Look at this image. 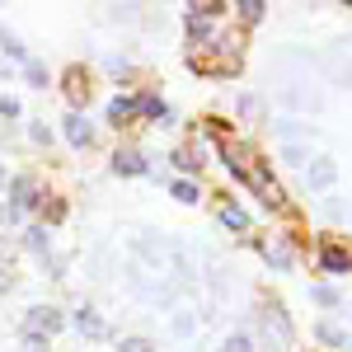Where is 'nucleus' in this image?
Returning <instances> with one entry per match:
<instances>
[{
  "mask_svg": "<svg viewBox=\"0 0 352 352\" xmlns=\"http://www.w3.org/2000/svg\"><path fill=\"white\" fill-rule=\"evenodd\" d=\"M333 179H338V164L333 160H315L305 169V184H310V188H333Z\"/></svg>",
  "mask_w": 352,
  "mask_h": 352,
  "instance_id": "nucleus-1",
  "label": "nucleus"
},
{
  "mask_svg": "<svg viewBox=\"0 0 352 352\" xmlns=\"http://www.w3.org/2000/svg\"><path fill=\"white\" fill-rule=\"evenodd\" d=\"M263 329H268V338L277 333V343H282V348L292 343V324H287V315H282L277 305H272V310H263Z\"/></svg>",
  "mask_w": 352,
  "mask_h": 352,
  "instance_id": "nucleus-2",
  "label": "nucleus"
},
{
  "mask_svg": "<svg viewBox=\"0 0 352 352\" xmlns=\"http://www.w3.org/2000/svg\"><path fill=\"white\" fill-rule=\"evenodd\" d=\"M66 141H71L76 151H85V146L94 141V132H89V122H85L80 113H71V118H66Z\"/></svg>",
  "mask_w": 352,
  "mask_h": 352,
  "instance_id": "nucleus-3",
  "label": "nucleus"
},
{
  "mask_svg": "<svg viewBox=\"0 0 352 352\" xmlns=\"http://www.w3.org/2000/svg\"><path fill=\"white\" fill-rule=\"evenodd\" d=\"M61 329V315L56 310H33L28 315V333H56Z\"/></svg>",
  "mask_w": 352,
  "mask_h": 352,
  "instance_id": "nucleus-4",
  "label": "nucleus"
},
{
  "mask_svg": "<svg viewBox=\"0 0 352 352\" xmlns=\"http://www.w3.org/2000/svg\"><path fill=\"white\" fill-rule=\"evenodd\" d=\"M76 329H80V333H89V338H104V333H109V329H104V320H99L94 310H76Z\"/></svg>",
  "mask_w": 352,
  "mask_h": 352,
  "instance_id": "nucleus-5",
  "label": "nucleus"
},
{
  "mask_svg": "<svg viewBox=\"0 0 352 352\" xmlns=\"http://www.w3.org/2000/svg\"><path fill=\"white\" fill-rule=\"evenodd\" d=\"M315 333H320V343H333V348H352V333H348V329H338V324H320Z\"/></svg>",
  "mask_w": 352,
  "mask_h": 352,
  "instance_id": "nucleus-6",
  "label": "nucleus"
},
{
  "mask_svg": "<svg viewBox=\"0 0 352 352\" xmlns=\"http://www.w3.org/2000/svg\"><path fill=\"white\" fill-rule=\"evenodd\" d=\"M113 169H118V174H146V160H141L136 151H122V155L113 160Z\"/></svg>",
  "mask_w": 352,
  "mask_h": 352,
  "instance_id": "nucleus-7",
  "label": "nucleus"
},
{
  "mask_svg": "<svg viewBox=\"0 0 352 352\" xmlns=\"http://www.w3.org/2000/svg\"><path fill=\"white\" fill-rule=\"evenodd\" d=\"M10 192H14V212L38 202V197H33V179H28V174H24V179H14V188H10Z\"/></svg>",
  "mask_w": 352,
  "mask_h": 352,
  "instance_id": "nucleus-8",
  "label": "nucleus"
},
{
  "mask_svg": "<svg viewBox=\"0 0 352 352\" xmlns=\"http://www.w3.org/2000/svg\"><path fill=\"white\" fill-rule=\"evenodd\" d=\"M221 221H226L230 230H249V217H244V207H235V202L221 207Z\"/></svg>",
  "mask_w": 352,
  "mask_h": 352,
  "instance_id": "nucleus-9",
  "label": "nucleus"
},
{
  "mask_svg": "<svg viewBox=\"0 0 352 352\" xmlns=\"http://www.w3.org/2000/svg\"><path fill=\"white\" fill-rule=\"evenodd\" d=\"M263 254H268V263L272 268H292V244H268V249H263Z\"/></svg>",
  "mask_w": 352,
  "mask_h": 352,
  "instance_id": "nucleus-10",
  "label": "nucleus"
},
{
  "mask_svg": "<svg viewBox=\"0 0 352 352\" xmlns=\"http://www.w3.org/2000/svg\"><path fill=\"white\" fill-rule=\"evenodd\" d=\"M324 71L333 76V80L352 85V61H343V56H329V61H324Z\"/></svg>",
  "mask_w": 352,
  "mask_h": 352,
  "instance_id": "nucleus-11",
  "label": "nucleus"
},
{
  "mask_svg": "<svg viewBox=\"0 0 352 352\" xmlns=\"http://www.w3.org/2000/svg\"><path fill=\"white\" fill-rule=\"evenodd\" d=\"M192 329H197L192 310H174V338H192Z\"/></svg>",
  "mask_w": 352,
  "mask_h": 352,
  "instance_id": "nucleus-12",
  "label": "nucleus"
},
{
  "mask_svg": "<svg viewBox=\"0 0 352 352\" xmlns=\"http://www.w3.org/2000/svg\"><path fill=\"white\" fill-rule=\"evenodd\" d=\"M132 113H136V99H113V104H109V118L118 122V127H122Z\"/></svg>",
  "mask_w": 352,
  "mask_h": 352,
  "instance_id": "nucleus-13",
  "label": "nucleus"
},
{
  "mask_svg": "<svg viewBox=\"0 0 352 352\" xmlns=\"http://www.w3.org/2000/svg\"><path fill=\"white\" fill-rule=\"evenodd\" d=\"M282 160H287V164H305V160H310V151H305L300 141H287V146H282Z\"/></svg>",
  "mask_w": 352,
  "mask_h": 352,
  "instance_id": "nucleus-14",
  "label": "nucleus"
},
{
  "mask_svg": "<svg viewBox=\"0 0 352 352\" xmlns=\"http://www.w3.org/2000/svg\"><path fill=\"white\" fill-rule=\"evenodd\" d=\"M324 268L329 272H348L352 263H348V254H343V249H324Z\"/></svg>",
  "mask_w": 352,
  "mask_h": 352,
  "instance_id": "nucleus-15",
  "label": "nucleus"
},
{
  "mask_svg": "<svg viewBox=\"0 0 352 352\" xmlns=\"http://www.w3.org/2000/svg\"><path fill=\"white\" fill-rule=\"evenodd\" d=\"M235 10L244 14V24H258V19H263V0H240Z\"/></svg>",
  "mask_w": 352,
  "mask_h": 352,
  "instance_id": "nucleus-16",
  "label": "nucleus"
},
{
  "mask_svg": "<svg viewBox=\"0 0 352 352\" xmlns=\"http://www.w3.org/2000/svg\"><path fill=\"white\" fill-rule=\"evenodd\" d=\"M0 47H5V52L14 56V61H28V56H24V47H19V38H14L10 28H0Z\"/></svg>",
  "mask_w": 352,
  "mask_h": 352,
  "instance_id": "nucleus-17",
  "label": "nucleus"
},
{
  "mask_svg": "<svg viewBox=\"0 0 352 352\" xmlns=\"http://www.w3.org/2000/svg\"><path fill=\"white\" fill-rule=\"evenodd\" d=\"M24 71H28V80L38 85V89H47V66H43V61H24Z\"/></svg>",
  "mask_w": 352,
  "mask_h": 352,
  "instance_id": "nucleus-18",
  "label": "nucleus"
},
{
  "mask_svg": "<svg viewBox=\"0 0 352 352\" xmlns=\"http://www.w3.org/2000/svg\"><path fill=\"white\" fill-rule=\"evenodd\" d=\"M221 352H254V343H249L244 333H230V338L221 343Z\"/></svg>",
  "mask_w": 352,
  "mask_h": 352,
  "instance_id": "nucleus-19",
  "label": "nucleus"
},
{
  "mask_svg": "<svg viewBox=\"0 0 352 352\" xmlns=\"http://www.w3.org/2000/svg\"><path fill=\"white\" fill-rule=\"evenodd\" d=\"M66 89H71V99H89V85L80 80V71H71V85Z\"/></svg>",
  "mask_w": 352,
  "mask_h": 352,
  "instance_id": "nucleus-20",
  "label": "nucleus"
},
{
  "mask_svg": "<svg viewBox=\"0 0 352 352\" xmlns=\"http://www.w3.org/2000/svg\"><path fill=\"white\" fill-rule=\"evenodd\" d=\"M310 296L320 300V305H338V292L333 287H310Z\"/></svg>",
  "mask_w": 352,
  "mask_h": 352,
  "instance_id": "nucleus-21",
  "label": "nucleus"
},
{
  "mask_svg": "<svg viewBox=\"0 0 352 352\" xmlns=\"http://www.w3.org/2000/svg\"><path fill=\"white\" fill-rule=\"evenodd\" d=\"M28 249H38V254H47V230H28Z\"/></svg>",
  "mask_w": 352,
  "mask_h": 352,
  "instance_id": "nucleus-22",
  "label": "nucleus"
},
{
  "mask_svg": "<svg viewBox=\"0 0 352 352\" xmlns=\"http://www.w3.org/2000/svg\"><path fill=\"white\" fill-rule=\"evenodd\" d=\"M174 197H179V202H197V188H192V184H174Z\"/></svg>",
  "mask_w": 352,
  "mask_h": 352,
  "instance_id": "nucleus-23",
  "label": "nucleus"
},
{
  "mask_svg": "<svg viewBox=\"0 0 352 352\" xmlns=\"http://www.w3.org/2000/svg\"><path fill=\"white\" fill-rule=\"evenodd\" d=\"M122 352H151V343H146V338H127V343H122Z\"/></svg>",
  "mask_w": 352,
  "mask_h": 352,
  "instance_id": "nucleus-24",
  "label": "nucleus"
},
{
  "mask_svg": "<svg viewBox=\"0 0 352 352\" xmlns=\"http://www.w3.org/2000/svg\"><path fill=\"white\" fill-rule=\"evenodd\" d=\"M0 113H5V118H19V104H14V99L5 94V99H0Z\"/></svg>",
  "mask_w": 352,
  "mask_h": 352,
  "instance_id": "nucleus-25",
  "label": "nucleus"
},
{
  "mask_svg": "<svg viewBox=\"0 0 352 352\" xmlns=\"http://www.w3.org/2000/svg\"><path fill=\"white\" fill-rule=\"evenodd\" d=\"M174 164H179V169H184V174H188V169H197V160H192V155H184V151H179V155H174Z\"/></svg>",
  "mask_w": 352,
  "mask_h": 352,
  "instance_id": "nucleus-26",
  "label": "nucleus"
},
{
  "mask_svg": "<svg viewBox=\"0 0 352 352\" xmlns=\"http://www.w3.org/2000/svg\"><path fill=\"white\" fill-rule=\"evenodd\" d=\"M0 184H5V174H0Z\"/></svg>",
  "mask_w": 352,
  "mask_h": 352,
  "instance_id": "nucleus-27",
  "label": "nucleus"
}]
</instances>
